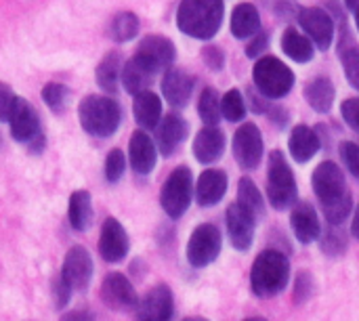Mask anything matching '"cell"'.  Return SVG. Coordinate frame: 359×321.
<instances>
[{
	"mask_svg": "<svg viewBox=\"0 0 359 321\" xmlns=\"http://www.w3.org/2000/svg\"><path fill=\"white\" fill-rule=\"evenodd\" d=\"M135 55L143 59L151 69L162 71V69H170V65L175 63L177 50H175V44L164 36H145Z\"/></svg>",
	"mask_w": 359,
	"mask_h": 321,
	"instance_id": "15",
	"label": "cell"
},
{
	"mask_svg": "<svg viewBox=\"0 0 359 321\" xmlns=\"http://www.w3.org/2000/svg\"><path fill=\"white\" fill-rule=\"evenodd\" d=\"M183 321H208V320H204V317H187V320H183Z\"/></svg>",
	"mask_w": 359,
	"mask_h": 321,
	"instance_id": "49",
	"label": "cell"
},
{
	"mask_svg": "<svg viewBox=\"0 0 359 321\" xmlns=\"http://www.w3.org/2000/svg\"><path fill=\"white\" fill-rule=\"evenodd\" d=\"M238 204H240L255 221L263 219V214H265V202H263V198H261L259 187L252 183L250 177H242L240 183H238Z\"/></svg>",
	"mask_w": 359,
	"mask_h": 321,
	"instance_id": "32",
	"label": "cell"
},
{
	"mask_svg": "<svg viewBox=\"0 0 359 321\" xmlns=\"http://www.w3.org/2000/svg\"><path fill=\"white\" fill-rule=\"evenodd\" d=\"M202 57H204L206 65L212 67V69H221L223 63H225V55L221 53L219 46H206V48L202 50Z\"/></svg>",
	"mask_w": 359,
	"mask_h": 321,
	"instance_id": "45",
	"label": "cell"
},
{
	"mask_svg": "<svg viewBox=\"0 0 359 321\" xmlns=\"http://www.w3.org/2000/svg\"><path fill=\"white\" fill-rule=\"evenodd\" d=\"M78 120L84 132H88L90 137L105 139L118 130L122 122V109L111 97L88 95L78 105Z\"/></svg>",
	"mask_w": 359,
	"mask_h": 321,
	"instance_id": "3",
	"label": "cell"
},
{
	"mask_svg": "<svg viewBox=\"0 0 359 321\" xmlns=\"http://www.w3.org/2000/svg\"><path fill=\"white\" fill-rule=\"evenodd\" d=\"M198 114H200V118H202V122L206 126H217L221 122V118H223L221 99H219V93L212 86L202 90L200 101H198Z\"/></svg>",
	"mask_w": 359,
	"mask_h": 321,
	"instance_id": "35",
	"label": "cell"
},
{
	"mask_svg": "<svg viewBox=\"0 0 359 321\" xmlns=\"http://www.w3.org/2000/svg\"><path fill=\"white\" fill-rule=\"evenodd\" d=\"M227 191V175L219 168H208L200 175L196 185V200L200 206H215Z\"/></svg>",
	"mask_w": 359,
	"mask_h": 321,
	"instance_id": "21",
	"label": "cell"
},
{
	"mask_svg": "<svg viewBox=\"0 0 359 321\" xmlns=\"http://www.w3.org/2000/svg\"><path fill=\"white\" fill-rule=\"evenodd\" d=\"M187 137V124L179 114H168L160 120L156 130V145L162 156H172Z\"/></svg>",
	"mask_w": 359,
	"mask_h": 321,
	"instance_id": "20",
	"label": "cell"
},
{
	"mask_svg": "<svg viewBox=\"0 0 359 321\" xmlns=\"http://www.w3.org/2000/svg\"><path fill=\"white\" fill-rule=\"evenodd\" d=\"M355 21H358V29H359V6L355 8Z\"/></svg>",
	"mask_w": 359,
	"mask_h": 321,
	"instance_id": "50",
	"label": "cell"
},
{
	"mask_svg": "<svg viewBox=\"0 0 359 321\" xmlns=\"http://www.w3.org/2000/svg\"><path fill=\"white\" fill-rule=\"evenodd\" d=\"M341 61L345 67V76L349 80V84L359 90V46L353 42V38L349 36V32L345 29L341 36Z\"/></svg>",
	"mask_w": 359,
	"mask_h": 321,
	"instance_id": "33",
	"label": "cell"
},
{
	"mask_svg": "<svg viewBox=\"0 0 359 321\" xmlns=\"http://www.w3.org/2000/svg\"><path fill=\"white\" fill-rule=\"evenodd\" d=\"M59 321H95V315L90 313V311H69V313H65V315H61V320Z\"/></svg>",
	"mask_w": 359,
	"mask_h": 321,
	"instance_id": "47",
	"label": "cell"
},
{
	"mask_svg": "<svg viewBox=\"0 0 359 321\" xmlns=\"http://www.w3.org/2000/svg\"><path fill=\"white\" fill-rule=\"evenodd\" d=\"M313 294V278L307 271H301L294 280V301L305 303Z\"/></svg>",
	"mask_w": 359,
	"mask_h": 321,
	"instance_id": "42",
	"label": "cell"
},
{
	"mask_svg": "<svg viewBox=\"0 0 359 321\" xmlns=\"http://www.w3.org/2000/svg\"><path fill=\"white\" fill-rule=\"evenodd\" d=\"M59 278L74 292H84L90 286V280H93V259H90L88 250L82 248V246L69 248L65 259H63Z\"/></svg>",
	"mask_w": 359,
	"mask_h": 321,
	"instance_id": "10",
	"label": "cell"
},
{
	"mask_svg": "<svg viewBox=\"0 0 359 321\" xmlns=\"http://www.w3.org/2000/svg\"><path fill=\"white\" fill-rule=\"evenodd\" d=\"M42 101L46 103V107L55 114H61L67 107L69 101V88L59 84V82H48L42 88Z\"/></svg>",
	"mask_w": 359,
	"mask_h": 321,
	"instance_id": "37",
	"label": "cell"
},
{
	"mask_svg": "<svg viewBox=\"0 0 359 321\" xmlns=\"http://www.w3.org/2000/svg\"><path fill=\"white\" fill-rule=\"evenodd\" d=\"M172 311H175V301L170 288L158 284L143 299H139L135 315L137 321H170Z\"/></svg>",
	"mask_w": 359,
	"mask_h": 321,
	"instance_id": "12",
	"label": "cell"
},
{
	"mask_svg": "<svg viewBox=\"0 0 359 321\" xmlns=\"http://www.w3.org/2000/svg\"><path fill=\"white\" fill-rule=\"evenodd\" d=\"M156 74H158L156 69H151L143 59H139V57L135 55L130 61L124 63L120 82H122L124 90H126L128 95L135 97V95H139V93H143V90L149 88V84L154 82V76H156Z\"/></svg>",
	"mask_w": 359,
	"mask_h": 321,
	"instance_id": "24",
	"label": "cell"
},
{
	"mask_svg": "<svg viewBox=\"0 0 359 321\" xmlns=\"http://www.w3.org/2000/svg\"><path fill=\"white\" fill-rule=\"evenodd\" d=\"M133 111H135L137 124L143 130H154V128H158V124L162 120V101L156 93L143 90V93L135 95Z\"/></svg>",
	"mask_w": 359,
	"mask_h": 321,
	"instance_id": "25",
	"label": "cell"
},
{
	"mask_svg": "<svg viewBox=\"0 0 359 321\" xmlns=\"http://www.w3.org/2000/svg\"><path fill=\"white\" fill-rule=\"evenodd\" d=\"M219 252H221V231L210 223L196 227V231L191 233V238L187 242L189 265L196 269L208 267L217 261Z\"/></svg>",
	"mask_w": 359,
	"mask_h": 321,
	"instance_id": "8",
	"label": "cell"
},
{
	"mask_svg": "<svg viewBox=\"0 0 359 321\" xmlns=\"http://www.w3.org/2000/svg\"><path fill=\"white\" fill-rule=\"evenodd\" d=\"M290 225L292 231L297 235V240L301 244H311L320 238L322 227H320V217L316 212V208L307 202H301L292 208V217H290Z\"/></svg>",
	"mask_w": 359,
	"mask_h": 321,
	"instance_id": "22",
	"label": "cell"
},
{
	"mask_svg": "<svg viewBox=\"0 0 359 321\" xmlns=\"http://www.w3.org/2000/svg\"><path fill=\"white\" fill-rule=\"evenodd\" d=\"M8 126H11V137L19 143H32L38 135H42L38 111L34 109V105L29 101H25L21 97H19L17 107L8 120Z\"/></svg>",
	"mask_w": 359,
	"mask_h": 321,
	"instance_id": "17",
	"label": "cell"
},
{
	"mask_svg": "<svg viewBox=\"0 0 359 321\" xmlns=\"http://www.w3.org/2000/svg\"><path fill=\"white\" fill-rule=\"evenodd\" d=\"M261 32V15L255 4L242 2L231 13V34L236 38H248Z\"/></svg>",
	"mask_w": 359,
	"mask_h": 321,
	"instance_id": "29",
	"label": "cell"
},
{
	"mask_svg": "<svg viewBox=\"0 0 359 321\" xmlns=\"http://www.w3.org/2000/svg\"><path fill=\"white\" fill-rule=\"evenodd\" d=\"M288 147H290L292 158L299 164H305L320 151V137H318V132L313 128H309L305 124H299L290 132Z\"/></svg>",
	"mask_w": 359,
	"mask_h": 321,
	"instance_id": "26",
	"label": "cell"
},
{
	"mask_svg": "<svg viewBox=\"0 0 359 321\" xmlns=\"http://www.w3.org/2000/svg\"><path fill=\"white\" fill-rule=\"evenodd\" d=\"M72 288L57 275V280L53 282V299H55V307L61 311V309H65V305L69 303V296H72Z\"/></svg>",
	"mask_w": 359,
	"mask_h": 321,
	"instance_id": "43",
	"label": "cell"
},
{
	"mask_svg": "<svg viewBox=\"0 0 359 321\" xmlns=\"http://www.w3.org/2000/svg\"><path fill=\"white\" fill-rule=\"evenodd\" d=\"M351 233L355 235L359 240V206L358 210H355V214H353V223H351Z\"/></svg>",
	"mask_w": 359,
	"mask_h": 321,
	"instance_id": "48",
	"label": "cell"
},
{
	"mask_svg": "<svg viewBox=\"0 0 359 321\" xmlns=\"http://www.w3.org/2000/svg\"><path fill=\"white\" fill-rule=\"evenodd\" d=\"M225 151V135L217 126H204L194 139V156L202 164L217 162Z\"/></svg>",
	"mask_w": 359,
	"mask_h": 321,
	"instance_id": "23",
	"label": "cell"
},
{
	"mask_svg": "<svg viewBox=\"0 0 359 321\" xmlns=\"http://www.w3.org/2000/svg\"><path fill=\"white\" fill-rule=\"evenodd\" d=\"M311 181H313V191L322 202V210L351 200V193L345 183V175L334 162H322L313 170Z\"/></svg>",
	"mask_w": 359,
	"mask_h": 321,
	"instance_id": "7",
	"label": "cell"
},
{
	"mask_svg": "<svg viewBox=\"0 0 359 321\" xmlns=\"http://www.w3.org/2000/svg\"><path fill=\"white\" fill-rule=\"evenodd\" d=\"M67 219L74 231L84 233L93 223V200L86 189H78L72 193L67 204Z\"/></svg>",
	"mask_w": 359,
	"mask_h": 321,
	"instance_id": "28",
	"label": "cell"
},
{
	"mask_svg": "<svg viewBox=\"0 0 359 321\" xmlns=\"http://www.w3.org/2000/svg\"><path fill=\"white\" fill-rule=\"evenodd\" d=\"M347 248V238L343 231L339 229H328L324 240H322V250L324 254H330V257H337V254H343Z\"/></svg>",
	"mask_w": 359,
	"mask_h": 321,
	"instance_id": "39",
	"label": "cell"
},
{
	"mask_svg": "<svg viewBox=\"0 0 359 321\" xmlns=\"http://www.w3.org/2000/svg\"><path fill=\"white\" fill-rule=\"evenodd\" d=\"M290 282V263L278 250H265L257 257L250 271V288L259 299H273Z\"/></svg>",
	"mask_w": 359,
	"mask_h": 321,
	"instance_id": "2",
	"label": "cell"
},
{
	"mask_svg": "<svg viewBox=\"0 0 359 321\" xmlns=\"http://www.w3.org/2000/svg\"><path fill=\"white\" fill-rule=\"evenodd\" d=\"M341 158L345 162V166L349 168V172L359 179V145L353 141H345L341 145Z\"/></svg>",
	"mask_w": 359,
	"mask_h": 321,
	"instance_id": "41",
	"label": "cell"
},
{
	"mask_svg": "<svg viewBox=\"0 0 359 321\" xmlns=\"http://www.w3.org/2000/svg\"><path fill=\"white\" fill-rule=\"evenodd\" d=\"M223 0H181L177 25L191 38L210 40L223 23Z\"/></svg>",
	"mask_w": 359,
	"mask_h": 321,
	"instance_id": "1",
	"label": "cell"
},
{
	"mask_svg": "<svg viewBox=\"0 0 359 321\" xmlns=\"http://www.w3.org/2000/svg\"><path fill=\"white\" fill-rule=\"evenodd\" d=\"M221 114L229 122H240L246 116V103L238 88H231L221 99Z\"/></svg>",
	"mask_w": 359,
	"mask_h": 321,
	"instance_id": "36",
	"label": "cell"
},
{
	"mask_svg": "<svg viewBox=\"0 0 359 321\" xmlns=\"http://www.w3.org/2000/svg\"><path fill=\"white\" fill-rule=\"evenodd\" d=\"M267 44H269V36H267L265 32H259L257 38L248 44L246 55H248V57H257L259 53H263V50L267 48Z\"/></svg>",
	"mask_w": 359,
	"mask_h": 321,
	"instance_id": "46",
	"label": "cell"
},
{
	"mask_svg": "<svg viewBox=\"0 0 359 321\" xmlns=\"http://www.w3.org/2000/svg\"><path fill=\"white\" fill-rule=\"evenodd\" d=\"M120 78H122V55L118 50H111L99 61V65L95 69V80L103 93L114 95V93H118Z\"/></svg>",
	"mask_w": 359,
	"mask_h": 321,
	"instance_id": "27",
	"label": "cell"
},
{
	"mask_svg": "<svg viewBox=\"0 0 359 321\" xmlns=\"http://www.w3.org/2000/svg\"><path fill=\"white\" fill-rule=\"evenodd\" d=\"M128 158H130V166L137 175L145 177L154 170L156 158H158V147L145 130L133 132L130 143H128Z\"/></svg>",
	"mask_w": 359,
	"mask_h": 321,
	"instance_id": "19",
	"label": "cell"
},
{
	"mask_svg": "<svg viewBox=\"0 0 359 321\" xmlns=\"http://www.w3.org/2000/svg\"><path fill=\"white\" fill-rule=\"evenodd\" d=\"M194 198V177L191 170L187 166H179L175 168L166 183L162 185L160 191V204L162 210L170 217V219H181Z\"/></svg>",
	"mask_w": 359,
	"mask_h": 321,
	"instance_id": "6",
	"label": "cell"
},
{
	"mask_svg": "<svg viewBox=\"0 0 359 321\" xmlns=\"http://www.w3.org/2000/svg\"><path fill=\"white\" fill-rule=\"evenodd\" d=\"M305 99L316 111L326 114L334 103V84L330 82V78L320 76L305 86Z\"/></svg>",
	"mask_w": 359,
	"mask_h": 321,
	"instance_id": "30",
	"label": "cell"
},
{
	"mask_svg": "<svg viewBox=\"0 0 359 321\" xmlns=\"http://www.w3.org/2000/svg\"><path fill=\"white\" fill-rule=\"evenodd\" d=\"M194 78L183 71V69H177V67H170L166 69L164 78H162V95L166 97V101L172 105V107H185L191 99V93H194Z\"/></svg>",
	"mask_w": 359,
	"mask_h": 321,
	"instance_id": "18",
	"label": "cell"
},
{
	"mask_svg": "<svg viewBox=\"0 0 359 321\" xmlns=\"http://www.w3.org/2000/svg\"><path fill=\"white\" fill-rule=\"evenodd\" d=\"M233 156L242 168H257L263 158V137L255 124H242L233 135Z\"/></svg>",
	"mask_w": 359,
	"mask_h": 321,
	"instance_id": "13",
	"label": "cell"
},
{
	"mask_svg": "<svg viewBox=\"0 0 359 321\" xmlns=\"http://www.w3.org/2000/svg\"><path fill=\"white\" fill-rule=\"evenodd\" d=\"M282 50L297 63H307L313 59V44L307 36H303L299 29L288 27L282 34Z\"/></svg>",
	"mask_w": 359,
	"mask_h": 321,
	"instance_id": "31",
	"label": "cell"
},
{
	"mask_svg": "<svg viewBox=\"0 0 359 321\" xmlns=\"http://www.w3.org/2000/svg\"><path fill=\"white\" fill-rule=\"evenodd\" d=\"M139 34V17L130 11L118 13L109 23V36L116 42H128Z\"/></svg>",
	"mask_w": 359,
	"mask_h": 321,
	"instance_id": "34",
	"label": "cell"
},
{
	"mask_svg": "<svg viewBox=\"0 0 359 321\" xmlns=\"http://www.w3.org/2000/svg\"><path fill=\"white\" fill-rule=\"evenodd\" d=\"M246 321H267V320H263V317H250V320H246Z\"/></svg>",
	"mask_w": 359,
	"mask_h": 321,
	"instance_id": "51",
	"label": "cell"
},
{
	"mask_svg": "<svg viewBox=\"0 0 359 321\" xmlns=\"http://www.w3.org/2000/svg\"><path fill=\"white\" fill-rule=\"evenodd\" d=\"M17 101H19V97L15 95V90L6 82H0V122L11 120V116L17 107Z\"/></svg>",
	"mask_w": 359,
	"mask_h": 321,
	"instance_id": "40",
	"label": "cell"
},
{
	"mask_svg": "<svg viewBox=\"0 0 359 321\" xmlns=\"http://www.w3.org/2000/svg\"><path fill=\"white\" fill-rule=\"evenodd\" d=\"M267 196L273 208L284 210L297 202V181L282 151H271L267 168Z\"/></svg>",
	"mask_w": 359,
	"mask_h": 321,
	"instance_id": "5",
	"label": "cell"
},
{
	"mask_svg": "<svg viewBox=\"0 0 359 321\" xmlns=\"http://www.w3.org/2000/svg\"><path fill=\"white\" fill-rule=\"evenodd\" d=\"M341 114L345 118V122L359 132V97L355 99H347L343 105H341Z\"/></svg>",
	"mask_w": 359,
	"mask_h": 321,
	"instance_id": "44",
	"label": "cell"
},
{
	"mask_svg": "<svg viewBox=\"0 0 359 321\" xmlns=\"http://www.w3.org/2000/svg\"><path fill=\"white\" fill-rule=\"evenodd\" d=\"M225 223H227V235L229 242L236 250L246 252L252 246V238H255V219L236 202L227 208L225 214Z\"/></svg>",
	"mask_w": 359,
	"mask_h": 321,
	"instance_id": "16",
	"label": "cell"
},
{
	"mask_svg": "<svg viewBox=\"0 0 359 321\" xmlns=\"http://www.w3.org/2000/svg\"><path fill=\"white\" fill-rule=\"evenodd\" d=\"M126 170V158L120 149H111L105 158V179L109 183H118Z\"/></svg>",
	"mask_w": 359,
	"mask_h": 321,
	"instance_id": "38",
	"label": "cell"
},
{
	"mask_svg": "<svg viewBox=\"0 0 359 321\" xmlns=\"http://www.w3.org/2000/svg\"><path fill=\"white\" fill-rule=\"evenodd\" d=\"M299 23L305 29V34L309 36V40L320 48L326 50L332 44L334 38V21L328 15V11L320 8V6H309V8H301L299 11Z\"/></svg>",
	"mask_w": 359,
	"mask_h": 321,
	"instance_id": "11",
	"label": "cell"
},
{
	"mask_svg": "<svg viewBox=\"0 0 359 321\" xmlns=\"http://www.w3.org/2000/svg\"><path fill=\"white\" fill-rule=\"evenodd\" d=\"M101 301L111 311H135L139 296L124 273H107L101 284Z\"/></svg>",
	"mask_w": 359,
	"mask_h": 321,
	"instance_id": "9",
	"label": "cell"
},
{
	"mask_svg": "<svg viewBox=\"0 0 359 321\" xmlns=\"http://www.w3.org/2000/svg\"><path fill=\"white\" fill-rule=\"evenodd\" d=\"M128 233L122 227L120 221L116 219H105L103 227H101V235H99V254L105 263H120L124 261V257L128 254Z\"/></svg>",
	"mask_w": 359,
	"mask_h": 321,
	"instance_id": "14",
	"label": "cell"
},
{
	"mask_svg": "<svg viewBox=\"0 0 359 321\" xmlns=\"http://www.w3.org/2000/svg\"><path fill=\"white\" fill-rule=\"evenodd\" d=\"M252 80L257 90L265 99H282L286 97L294 86V74L292 69L282 63L278 57H263L255 63Z\"/></svg>",
	"mask_w": 359,
	"mask_h": 321,
	"instance_id": "4",
	"label": "cell"
}]
</instances>
